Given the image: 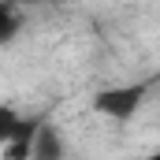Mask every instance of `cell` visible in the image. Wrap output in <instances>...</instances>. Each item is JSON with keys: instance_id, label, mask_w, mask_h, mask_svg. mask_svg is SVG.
<instances>
[{"instance_id": "obj_1", "label": "cell", "mask_w": 160, "mask_h": 160, "mask_svg": "<svg viewBox=\"0 0 160 160\" xmlns=\"http://www.w3.org/2000/svg\"><path fill=\"white\" fill-rule=\"evenodd\" d=\"M145 93H149V86H142V82H134V86H108V89H101L93 97V112L104 116V119L127 123L145 104Z\"/></svg>"}, {"instance_id": "obj_2", "label": "cell", "mask_w": 160, "mask_h": 160, "mask_svg": "<svg viewBox=\"0 0 160 160\" xmlns=\"http://www.w3.org/2000/svg\"><path fill=\"white\" fill-rule=\"evenodd\" d=\"M41 123H45V119H38V116H22L19 130L11 134V142H8V145H0L4 160H30V153H34V138H38Z\"/></svg>"}, {"instance_id": "obj_3", "label": "cell", "mask_w": 160, "mask_h": 160, "mask_svg": "<svg viewBox=\"0 0 160 160\" xmlns=\"http://www.w3.org/2000/svg\"><path fill=\"white\" fill-rule=\"evenodd\" d=\"M30 160H63V138L56 134V127L41 123L38 138H34V153H30Z\"/></svg>"}, {"instance_id": "obj_4", "label": "cell", "mask_w": 160, "mask_h": 160, "mask_svg": "<svg viewBox=\"0 0 160 160\" xmlns=\"http://www.w3.org/2000/svg\"><path fill=\"white\" fill-rule=\"evenodd\" d=\"M15 34H19V11L11 0H0V45L15 41Z\"/></svg>"}, {"instance_id": "obj_5", "label": "cell", "mask_w": 160, "mask_h": 160, "mask_svg": "<svg viewBox=\"0 0 160 160\" xmlns=\"http://www.w3.org/2000/svg\"><path fill=\"white\" fill-rule=\"evenodd\" d=\"M19 123H22V116H19L11 104H0V145L11 142V134L19 130Z\"/></svg>"}, {"instance_id": "obj_6", "label": "cell", "mask_w": 160, "mask_h": 160, "mask_svg": "<svg viewBox=\"0 0 160 160\" xmlns=\"http://www.w3.org/2000/svg\"><path fill=\"white\" fill-rule=\"evenodd\" d=\"M145 160H160V149H157V153H149V157H145Z\"/></svg>"}]
</instances>
